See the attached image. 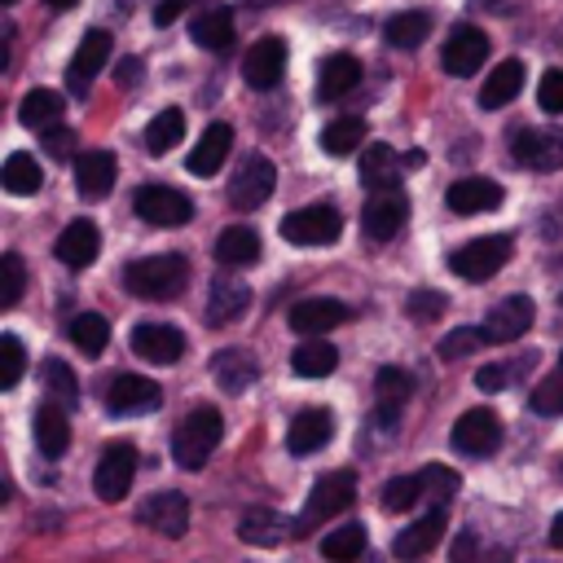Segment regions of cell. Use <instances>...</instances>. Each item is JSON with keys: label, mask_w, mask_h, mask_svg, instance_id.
Instances as JSON below:
<instances>
[{"label": "cell", "mask_w": 563, "mask_h": 563, "mask_svg": "<svg viewBox=\"0 0 563 563\" xmlns=\"http://www.w3.org/2000/svg\"><path fill=\"white\" fill-rule=\"evenodd\" d=\"M343 233V216L334 207H299L282 216V238L295 246H330Z\"/></svg>", "instance_id": "277c9868"}, {"label": "cell", "mask_w": 563, "mask_h": 563, "mask_svg": "<svg viewBox=\"0 0 563 563\" xmlns=\"http://www.w3.org/2000/svg\"><path fill=\"white\" fill-rule=\"evenodd\" d=\"M180 136H185V114H180V110H158V114L145 123V150H150V154L176 150Z\"/></svg>", "instance_id": "ab89813d"}, {"label": "cell", "mask_w": 563, "mask_h": 563, "mask_svg": "<svg viewBox=\"0 0 563 563\" xmlns=\"http://www.w3.org/2000/svg\"><path fill=\"white\" fill-rule=\"evenodd\" d=\"M510 383V365H479L475 369V387L479 391H501Z\"/></svg>", "instance_id": "db71d44e"}, {"label": "cell", "mask_w": 563, "mask_h": 563, "mask_svg": "<svg viewBox=\"0 0 563 563\" xmlns=\"http://www.w3.org/2000/svg\"><path fill=\"white\" fill-rule=\"evenodd\" d=\"M62 110H66V97H62L57 88H31V92L22 97V106H18V119H22V128H31V132H48V128H57Z\"/></svg>", "instance_id": "4dcf8cb0"}, {"label": "cell", "mask_w": 563, "mask_h": 563, "mask_svg": "<svg viewBox=\"0 0 563 563\" xmlns=\"http://www.w3.org/2000/svg\"><path fill=\"white\" fill-rule=\"evenodd\" d=\"M484 343H488L484 325H457V330L440 343V356H444V361H457V356H471V352L484 347Z\"/></svg>", "instance_id": "f907efd6"}, {"label": "cell", "mask_w": 563, "mask_h": 563, "mask_svg": "<svg viewBox=\"0 0 563 563\" xmlns=\"http://www.w3.org/2000/svg\"><path fill=\"white\" fill-rule=\"evenodd\" d=\"M444 312V295L440 290H418V295H409V317L413 321H435Z\"/></svg>", "instance_id": "f5cc1de1"}, {"label": "cell", "mask_w": 563, "mask_h": 563, "mask_svg": "<svg viewBox=\"0 0 563 563\" xmlns=\"http://www.w3.org/2000/svg\"><path fill=\"white\" fill-rule=\"evenodd\" d=\"M22 286H26V268H22V260L9 251V255H0V308H13L18 299H22Z\"/></svg>", "instance_id": "681fc988"}, {"label": "cell", "mask_w": 563, "mask_h": 563, "mask_svg": "<svg viewBox=\"0 0 563 563\" xmlns=\"http://www.w3.org/2000/svg\"><path fill=\"white\" fill-rule=\"evenodd\" d=\"M286 532H295V523H286L273 506H251V510H242V519H238V537H242L246 545H260V550L282 545Z\"/></svg>", "instance_id": "d4e9b609"}, {"label": "cell", "mask_w": 563, "mask_h": 563, "mask_svg": "<svg viewBox=\"0 0 563 563\" xmlns=\"http://www.w3.org/2000/svg\"><path fill=\"white\" fill-rule=\"evenodd\" d=\"M229 145H233V128L229 123H207V132L198 136V145L189 150V172L194 176H216L220 163L229 158Z\"/></svg>", "instance_id": "484cf974"}, {"label": "cell", "mask_w": 563, "mask_h": 563, "mask_svg": "<svg viewBox=\"0 0 563 563\" xmlns=\"http://www.w3.org/2000/svg\"><path fill=\"white\" fill-rule=\"evenodd\" d=\"M422 163H427L422 150H409V154H405V172H413V167H422Z\"/></svg>", "instance_id": "91938a15"}, {"label": "cell", "mask_w": 563, "mask_h": 563, "mask_svg": "<svg viewBox=\"0 0 563 563\" xmlns=\"http://www.w3.org/2000/svg\"><path fill=\"white\" fill-rule=\"evenodd\" d=\"M35 444H40L44 457H62L70 449V422H66V409L62 405L44 400L35 409Z\"/></svg>", "instance_id": "d6a6232c"}, {"label": "cell", "mask_w": 563, "mask_h": 563, "mask_svg": "<svg viewBox=\"0 0 563 563\" xmlns=\"http://www.w3.org/2000/svg\"><path fill=\"white\" fill-rule=\"evenodd\" d=\"M4 4H13V0H4Z\"/></svg>", "instance_id": "be15d7a7"}, {"label": "cell", "mask_w": 563, "mask_h": 563, "mask_svg": "<svg viewBox=\"0 0 563 563\" xmlns=\"http://www.w3.org/2000/svg\"><path fill=\"white\" fill-rule=\"evenodd\" d=\"M251 4H268V0H251Z\"/></svg>", "instance_id": "6125c7cd"}, {"label": "cell", "mask_w": 563, "mask_h": 563, "mask_svg": "<svg viewBox=\"0 0 563 563\" xmlns=\"http://www.w3.org/2000/svg\"><path fill=\"white\" fill-rule=\"evenodd\" d=\"M321 554H325L330 563H356V559L365 554V528H361V523H339L334 532H325Z\"/></svg>", "instance_id": "60d3db41"}, {"label": "cell", "mask_w": 563, "mask_h": 563, "mask_svg": "<svg viewBox=\"0 0 563 563\" xmlns=\"http://www.w3.org/2000/svg\"><path fill=\"white\" fill-rule=\"evenodd\" d=\"M185 282H189L185 255H145L123 268V286L136 299H172L185 290Z\"/></svg>", "instance_id": "6da1fadb"}, {"label": "cell", "mask_w": 563, "mask_h": 563, "mask_svg": "<svg viewBox=\"0 0 563 563\" xmlns=\"http://www.w3.org/2000/svg\"><path fill=\"white\" fill-rule=\"evenodd\" d=\"M361 141H365V119H356V114H343V119L321 128V150L325 154H352Z\"/></svg>", "instance_id": "b9f144b4"}, {"label": "cell", "mask_w": 563, "mask_h": 563, "mask_svg": "<svg viewBox=\"0 0 563 563\" xmlns=\"http://www.w3.org/2000/svg\"><path fill=\"white\" fill-rule=\"evenodd\" d=\"M114 176H119V163H114L110 150H88L84 158H75V185L88 202L106 198L114 189Z\"/></svg>", "instance_id": "cb8c5ba5"}, {"label": "cell", "mask_w": 563, "mask_h": 563, "mask_svg": "<svg viewBox=\"0 0 563 563\" xmlns=\"http://www.w3.org/2000/svg\"><path fill=\"white\" fill-rule=\"evenodd\" d=\"M550 545H559L563 550V510L554 515V523H550Z\"/></svg>", "instance_id": "680465c9"}, {"label": "cell", "mask_w": 563, "mask_h": 563, "mask_svg": "<svg viewBox=\"0 0 563 563\" xmlns=\"http://www.w3.org/2000/svg\"><path fill=\"white\" fill-rule=\"evenodd\" d=\"M70 145H75V132H70V128H48V132H44V150H48L53 158L66 163V158H70Z\"/></svg>", "instance_id": "11a10c76"}, {"label": "cell", "mask_w": 563, "mask_h": 563, "mask_svg": "<svg viewBox=\"0 0 563 563\" xmlns=\"http://www.w3.org/2000/svg\"><path fill=\"white\" fill-rule=\"evenodd\" d=\"M449 444H453L457 453H466V457H488V453H497V444H501V418H497L493 409L475 405V409H466V413L453 422Z\"/></svg>", "instance_id": "52a82bcc"}, {"label": "cell", "mask_w": 563, "mask_h": 563, "mask_svg": "<svg viewBox=\"0 0 563 563\" xmlns=\"http://www.w3.org/2000/svg\"><path fill=\"white\" fill-rule=\"evenodd\" d=\"M352 501H356V475H352V471H330V475H321V479L312 484L308 501H303V515L295 519V537H308L317 523L343 515Z\"/></svg>", "instance_id": "3957f363"}, {"label": "cell", "mask_w": 563, "mask_h": 563, "mask_svg": "<svg viewBox=\"0 0 563 563\" xmlns=\"http://www.w3.org/2000/svg\"><path fill=\"white\" fill-rule=\"evenodd\" d=\"M519 88H523V62L506 57V62H497L493 75L484 79V88H479V106H484V110H501V106H510V101L519 97Z\"/></svg>", "instance_id": "f546056e"}, {"label": "cell", "mask_w": 563, "mask_h": 563, "mask_svg": "<svg viewBox=\"0 0 563 563\" xmlns=\"http://www.w3.org/2000/svg\"><path fill=\"white\" fill-rule=\"evenodd\" d=\"M422 475V497L431 501V510H444V501L457 493V475L449 471V466H440V462H431L427 471H418Z\"/></svg>", "instance_id": "bcb514c9"}, {"label": "cell", "mask_w": 563, "mask_h": 563, "mask_svg": "<svg viewBox=\"0 0 563 563\" xmlns=\"http://www.w3.org/2000/svg\"><path fill=\"white\" fill-rule=\"evenodd\" d=\"M211 378H216L229 396H238V391H246V387L255 383V356H251L246 347H224V352L211 356Z\"/></svg>", "instance_id": "f1b7e54d"}, {"label": "cell", "mask_w": 563, "mask_h": 563, "mask_svg": "<svg viewBox=\"0 0 563 563\" xmlns=\"http://www.w3.org/2000/svg\"><path fill=\"white\" fill-rule=\"evenodd\" d=\"M110 48H114L110 31L92 26V31H88V35L79 40V48H75V57H70V66H66V88L84 97L88 79H92L97 70H106V62H110Z\"/></svg>", "instance_id": "9a60e30c"}, {"label": "cell", "mask_w": 563, "mask_h": 563, "mask_svg": "<svg viewBox=\"0 0 563 563\" xmlns=\"http://www.w3.org/2000/svg\"><path fill=\"white\" fill-rule=\"evenodd\" d=\"M44 4H48V9H75L79 0H44Z\"/></svg>", "instance_id": "94428289"}, {"label": "cell", "mask_w": 563, "mask_h": 563, "mask_svg": "<svg viewBox=\"0 0 563 563\" xmlns=\"http://www.w3.org/2000/svg\"><path fill=\"white\" fill-rule=\"evenodd\" d=\"M136 519H141L145 528L163 532V537H180V532L189 528V497H185V493H176V488L154 493V497H145V501H141Z\"/></svg>", "instance_id": "ac0fdd59"}, {"label": "cell", "mask_w": 563, "mask_h": 563, "mask_svg": "<svg viewBox=\"0 0 563 563\" xmlns=\"http://www.w3.org/2000/svg\"><path fill=\"white\" fill-rule=\"evenodd\" d=\"M440 532H444V510H427L422 519H413L409 528L396 532L391 554H396L400 563H418V559H427V554L440 545Z\"/></svg>", "instance_id": "44dd1931"}, {"label": "cell", "mask_w": 563, "mask_h": 563, "mask_svg": "<svg viewBox=\"0 0 563 563\" xmlns=\"http://www.w3.org/2000/svg\"><path fill=\"white\" fill-rule=\"evenodd\" d=\"M132 475H136V449L128 440H114L106 444V453L97 457V471H92V493L101 501H123L128 488H132Z\"/></svg>", "instance_id": "8992f818"}, {"label": "cell", "mask_w": 563, "mask_h": 563, "mask_svg": "<svg viewBox=\"0 0 563 563\" xmlns=\"http://www.w3.org/2000/svg\"><path fill=\"white\" fill-rule=\"evenodd\" d=\"M356 84H361V62L352 53H330L317 70V101H339Z\"/></svg>", "instance_id": "4316f807"}, {"label": "cell", "mask_w": 563, "mask_h": 563, "mask_svg": "<svg viewBox=\"0 0 563 563\" xmlns=\"http://www.w3.org/2000/svg\"><path fill=\"white\" fill-rule=\"evenodd\" d=\"M290 365H295V374H299V378H325V374H334L339 352H334V343H330V339H303V343L295 347Z\"/></svg>", "instance_id": "74e56055"}, {"label": "cell", "mask_w": 563, "mask_h": 563, "mask_svg": "<svg viewBox=\"0 0 563 563\" xmlns=\"http://www.w3.org/2000/svg\"><path fill=\"white\" fill-rule=\"evenodd\" d=\"M97 251H101V233H97L92 220H70V224L57 233V242H53V255H57L66 268H88V264L97 260Z\"/></svg>", "instance_id": "7402d4cb"}, {"label": "cell", "mask_w": 563, "mask_h": 563, "mask_svg": "<svg viewBox=\"0 0 563 563\" xmlns=\"http://www.w3.org/2000/svg\"><path fill=\"white\" fill-rule=\"evenodd\" d=\"M484 57H488V35H484L479 26H471V22H462V26L449 31L444 53H440V66H444L449 75L466 79V75H475V70L484 66Z\"/></svg>", "instance_id": "7c38bea8"}, {"label": "cell", "mask_w": 563, "mask_h": 563, "mask_svg": "<svg viewBox=\"0 0 563 563\" xmlns=\"http://www.w3.org/2000/svg\"><path fill=\"white\" fill-rule=\"evenodd\" d=\"M128 347L141 356V361H154V365H172L185 356V334L176 325H163V321H136L132 334H128Z\"/></svg>", "instance_id": "4fadbf2b"}, {"label": "cell", "mask_w": 563, "mask_h": 563, "mask_svg": "<svg viewBox=\"0 0 563 563\" xmlns=\"http://www.w3.org/2000/svg\"><path fill=\"white\" fill-rule=\"evenodd\" d=\"M537 106L545 114H563V70H545L537 84Z\"/></svg>", "instance_id": "816d5d0a"}, {"label": "cell", "mask_w": 563, "mask_h": 563, "mask_svg": "<svg viewBox=\"0 0 563 563\" xmlns=\"http://www.w3.org/2000/svg\"><path fill=\"white\" fill-rule=\"evenodd\" d=\"M220 435H224V418H220L216 405H198V409H189L185 422H180L176 435H172V457H176V466L198 471V466L211 457V449L220 444Z\"/></svg>", "instance_id": "7a4b0ae2"}, {"label": "cell", "mask_w": 563, "mask_h": 563, "mask_svg": "<svg viewBox=\"0 0 563 563\" xmlns=\"http://www.w3.org/2000/svg\"><path fill=\"white\" fill-rule=\"evenodd\" d=\"M70 339H75V347H79L84 356H101L106 343H110V325H106L101 312H79V317L70 321Z\"/></svg>", "instance_id": "7bdbcfd3"}, {"label": "cell", "mask_w": 563, "mask_h": 563, "mask_svg": "<svg viewBox=\"0 0 563 563\" xmlns=\"http://www.w3.org/2000/svg\"><path fill=\"white\" fill-rule=\"evenodd\" d=\"M132 211L145 220V224H158V229H172V224H185L194 216V202L172 189V185H141L136 198H132Z\"/></svg>", "instance_id": "9c48e42d"}, {"label": "cell", "mask_w": 563, "mask_h": 563, "mask_svg": "<svg viewBox=\"0 0 563 563\" xmlns=\"http://www.w3.org/2000/svg\"><path fill=\"white\" fill-rule=\"evenodd\" d=\"M22 369H26L22 339H18V334H0V387H4V391H9V387H18Z\"/></svg>", "instance_id": "c3c4849f"}, {"label": "cell", "mask_w": 563, "mask_h": 563, "mask_svg": "<svg viewBox=\"0 0 563 563\" xmlns=\"http://www.w3.org/2000/svg\"><path fill=\"white\" fill-rule=\"evenodd\" d=\"M330 435H334V418H330V409H303V413H295V418H290L286 449H290L295 457H308V453L325 449V444H330Z\"/></svg>", "instance_id": "603a6c76"}, {"label": "cell", "mask_w": 563, "mask_h": 563, "mask_svg": "<svg viewBox=\"0 0 563 563\" xmlns=\"http://www.w3.org/2000/svg\"><path fill=\"white\" fill-rule=\"evenodd\" d=\"M189 4H194V0H158V9H154V22H158V26H172V22H176V18H180Z\"/></svg>", "instance_id": "9f6ffc18"}, {"label": "cell", "mask_w": 563, "mask_h": 563, "mask_svg": "<svg viewBox=\"0 0 563 563\" xmlns=\"http://www.w3.org/2000/svg\"><path fill=\"white\" fill-rule=\"evenodd\" d=\"M189 35H194V44H202V48H211V53L229 48V44H233V18H229V9H224V4H202V9L189 18Z\"/></svg>", "instance_id": "83f0119b"}, {"label": "cell", "mask_w": 563, "mask_h": 563, "mask_svg": "<svg viewBox=\"0 0 563 563\" xmlns=\"http://www.w3.org/2000/svg\"><path fill=\"white\" fill-rule=\"evenodd\" d=\"M352 317V308L343 303V299H299L295 308H290V330L295 334H308V339H321L325 330H334V325H343Z\"/></svg>", "instance_id": "d6986e66"}, {"label": "cell", "mask_w": 563, "mask_h": 563, "mask_svg": "<svg viewBox=\"0 0 563 563\" xmlns=\"http://www.w3.org/2000/svg\"><path fill=\"white\" fill-rule=\"evenodd\" d=\"M273 185H277L273 158H264V154H246L242 167H238L233 180H229V202H233L238 211H255V207L268 202Z\"/></svg>", "instance_id": "ba28073f"}, {"label": "cell", "mask_w": 563, "mask_h": 563, "mask_svg": "<svg viewBox=\"0 0 563 563\" xmlns=\"http://www.w3.org/2000/svg\"><path fill=\"white\" fill-rule=\"evenodd\" d=\"M506 198V189L488 176H466V180H453L449 194H444V207L453 216H479V211H497Z\"/></svg>", "instance_id": "e0dca14e"}, {"label": "cell", "mask_w": 563, "mask_h": 563, "mask_svg": "<svg viewBox=\"0 0 563 563\" xmlns=\"http://www.w3.org/2000/svg\"><path fill=\"white\" fill-rule=\"evenodd\" d=\"M427 31H431V18L422 9H405V13L387 18V26H383L387 44H396V48H418L427 40Z\"/></svg>", "instance_id": "f35d334b"}, {"label": "cell", "mask_w": 563, "mask_h": 563, "mask_svg": "<svg viewBox=\"0 0 563 563\" xmlns=\"http://www.w3.org/2000/svg\"><path fill=\"white\" fill-rule=\"evenodd\" d=\"M44 387H48V400L53 405H75V396H79V383H75V374L53 356V361H44Z\"/></svg>", "instance_id": "7dc6e473"}, {"label": "cell", "mask_w": 563, "mask_h": 563, "mask_svg": "<svg viewBox=\"0 0 563 563\" xmlns=\"http://www.w3.org/2000/svg\"><path fill=\"white\" fill-rule=\"evenodd\" d=\"M510 154H515L519 167L559 172L563 167V132H554V128H519L510 136Z\"/></svg>", "instance_id": "30bf717a"}, {"label": "cell", "mask_w": 563, "mask_h": 563, "mask_svg": "<svg viewBox=\"0 0 563 563\" xmlns=\"http://www.w3.org/2000/svg\"><path fill=\"white\" fill-rule=\"evenodd\" d=\"M400 172H405V158H400L396 150H387V145H369V150L361 154V185L374 189V194L396 189Z\"/></svg>", "instance_id": "1f68e13d"}, {"label": "cell", "mask_w": 563, "mask_h": 563, "mask_svg": "<svg viewBox=\"0 0 563 563\" xmlns=\"http://www.w3.org/2000/svg\"><path fill=\"white\" fill-rule=\"evenodd\" d=\"M106 405L114 418H132V413H154L163 405V391L154 378H141V374H119L106 391Z\"/></svg>", "instance_id": "5bb4252c"}, {"label": "cell", "mask_w": 563, "mask_h": 563, "mask_svg": "<svg viewBox=\"0 0 563 563\" xmlns=\"http://www.w3.org/2000/svg\"><path fill=\"white\" fill-rule=\"evenodd\" d=\"M216 260L224 268H246L260 260V233L246 229V224H229L220 238H216Z\"/></svg>", "instance_id": "e575fe53"}, {"label": "cell", "mask_w": 563, "mask_h": 563, "mask_svg": "<svg viewBox=\"0 0 563 563\" xmlns=\"http://www.w3.org/2000/svg\"><path fill=\"white\" fill-rule=\"evenodd\" d=\"M282 70H286V40H282V35H260V40L246 48V57H242V79H246V88H255V92L277 88V84H282Z\"/></svg>", "instance_id": "8fae6325"}, {"label": "cell", "mask_w": 563, "mask_h": 563, "mask_svg": "<svg viewBox=\"0 0 563 563\" xmlns=\"http://www.w3.org/2000/svg\"><path fill=\"white\" fill-rule=\"evenodd\" d=\"M506 260H510V238L506 233H493V238H475V242L457 246L453 260H449V268L462 282H488Z\"/></svg>", "instance_id": "5b68a950"}, {"label": "cell", "mask_w": 563, "mask_h": 563, "mask_svg": "<svg viewBox=\"0 0 563 563\" xmlns=\"http://www.w3.org/2000/svg\"><path fill=\"white\" fill-rule=\"evenodd\" d=\"M0 185H4L13 198H31V194H40V185H44V172H40L35 154H26V150H13V154L4 158V167H0Z\"/></svg>", "instance_id": "8d00e7d4"}, {"label": "cell", "mask_w": 563, "mask_h": 563, "mask_svg": "<svg viewBox=\"0 0 563 563\" xmlns=\"http://www.w3.org/2000/svg\"><path fill=\"white\" fill-rule=\"evenodd\" d=\"M246 303H251V290H246L242 282L216 277V282H211V299H207V321H211V325H229L233 317L246 312Z\"/></svg>", "instance_id": "d590c367"}, {"label": "cell", "mask_w": 563, "mask_h": 563, "mask_svg": "<svg viewBox=\"0 0 563 563\" xmlns=\"http://www.w3.org/2000/svg\"><path fill=\"white\" fill-rule=\"evenodd\" d=\"M449 559H453V563H475V532H457Z\"/></svg>", "instance_id": "6f0895ef"}, {"label": "cell", "mask_w": 563, "mask_h": 563, "mask_svg": "<svg viewBox=\"0 0 563 563\" xmlns=\"http://www.w3.org/2000/svg\"><path fill=\"white\" fill-rule=\"evenodd\" d=\"M405 216H409V198L400 189H383V194H369L361 224H365V233L374 242H391L405 229Z\"/></svg>", "instance_id": "2e32d148"}, {"label": "cell", "mask_w": 563, "mask_h": 563, "mask_svg": "<svg viewBox=\"0 0 563 563\" xmlns=\"http://www.w3.org/2000/svg\"><path fill=\"white\" fill-rule=\"evenodd\" d=\"M528 325H532V299H528V295H506V299H497V303L488 308V317H484L488 343H510V339L528 334Z\"/></svg>", "instance_id": "ffe728a7"}, {"label": "cell", "mask_w": 563, "mask_h": 563, "mask_svg": "<svg viewBox=\"0 0 563 563\" xmlns=\"http://www.w3.org/2000/svg\"><path fill=\"white\" fill-rule=\"evenodd\" d=\"M409 391H413V378H409V369H400V365H383V369L374 374L378 418H383V422H396V413H400V405L409 400Z\"/></svg>", "instance_id": "836d02e7"}, {"label": "cell", "mask_w": 563, "mask_h": 563, "mask_svg": "<svg viewBox=\"0 0 563 563\" xmlns=\"http://www.w3.org/2000/svg\"><path fill=\"white\" fill-rule=\"evenodd\" d=\"M418 497H422V475H418V471H413V475H396V479L383 484V510H391V515L413 510Z\"/></svg>", "instance_id": "f6af8a7d"}, {"label": "cell", "mask_w": 563, "mask_h": 563, "mask_svg": "<svg viewBox=\"0 0 563 563\" xmlns=\"http://www.w3.org/2000/svg\"><path fill=\"white\" fill-rule=\"evenodd\" d=\"M532 409L541 418H559L563 413V352H559V365L532 387Z\"/></svg>", "instance_id": "ee69618b"}]
</instances>
